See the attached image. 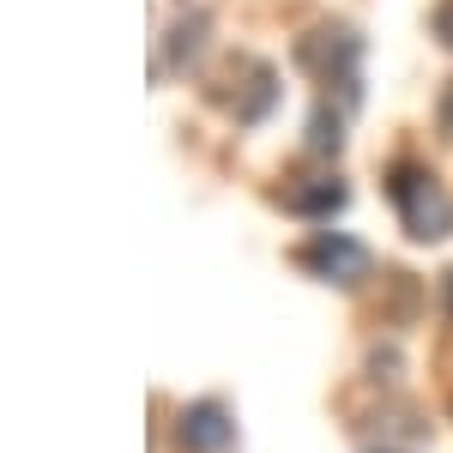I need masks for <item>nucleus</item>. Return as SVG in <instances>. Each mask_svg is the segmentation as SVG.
I'll return each mask as SVG.
<instances>
[{
	"label": "nucleus",
	"mask_w": 453,
	"mask_h": 453,
	"mask_svg": "<svg viewBox=\"0 0 453 453\" xmlns=\"http://www.w3.org/2000/svg\"><path fill=\"white\" fill-rule=\"evenodd\" d=\"M441 134H453V85H448V97H441Z\"/></svg>",
	"instance_id": "obj_8"
},
{
	"label": "nucleus",
	"mask_w": 453,
	"mask_h": 453,
	"mask_svg": "<svg viewBox=\"0 0 453 453\" xmlns=\"http://www.w3.org/2000/svg\"><path fill=\"white\" fill-rule=\"evenodd\" d=\"M309 145L314 151H339V115L326 121V109H320V115L309 121Z\"/></svg>",
	"instance_id": "obj_6"
},
{
	"label": "nucleus",
	"mask_w": 453,
	"mask_h": 453,
	"mask_svg": "<svg viewBox=\"0 0 453 453\" xmlns=\"http://www.w3.org/2000/svg\"><path fill=\"white\" fill-rule=\"evenodd\" d=\"M441 296H448V314H453V273H441Z\"/></svg>",
	"instance_id": "obj_9"
},
{
	"label": "nucleus",
	"mask_w": 453,
	"mask_h": 453,
	"mask_svg": "<svg viewBox=\"0 0 453 453\" xmlns=\"http://www.w3.org/2000/svg\"><path fill=\"white\" fill-rule=\"evenodd\" d=\"M284 206L296 211V218H333V211L345 206V181H303V188L284 194Z\"/></svg>",
	"instance_id": "obj_5"
},
{
	"label": "nucleus",
	"mask_w": 453,
	"mask_h": 453,
	"mask_svg": "<svg viewBox=\"0 0 453 453\" xmlns=\"http://www.w3.org/2000/svg\"><path fill=\"white\" fill-rule=\"evenodd\" d=\"M435 31H441V42H448V49H453V0H448V6H441V12H435Z\"/></svg>",
	"instance_id": "obj_7"
},
{
	"label": "nucleus",
	"mask_w": 453,
	"mask_h": 453,
	"mask_svg": "<svg viewBox=\"0 0 453 453\" xmlns=\"http://www.w3.org/2000/svg\"><path fill=\"white\" fill-rule=\"evenodd\" d=\"M303 61H309L326 85L339 79L350 97H357V36L350 31H314L309 42H303Z\"/></svg>",
	"instance_id": "obj_4"
},
{
	"label": "nucleus",
	"mask_w": 453,
	"mask_h": 453,
	"mask_svg": "<svg viewBox=\"0 0 453 453\" xmlns=\"http://www.w3.org/2000/svg\"><path fill=\"white\" fill-rule=\"evenodd\" d=\"M236 441V423L218 399H200V405H181L175 418V448L181 453H224Z\"/></svg>",
	"instance_id": "obj_3"
},
{
	"label": "nucleus",
	"mask_w": 453,
	"mask_h": 453,
	"mask_svg": "<svg viewBox=\"0 0 453 453\" xmlns=\"http://www.w3.org/2000/svg\"><path fill=\"white\" fill-rule=\"evenodd\" d=\"M387 194H393V206H399L405 236H418V242H441V236L453 230V194L429 170H418V164H393Z\"/></svg>",
	"instance_id": "obj_1"
},
{
	"label": "nucleus",
	"mask_w": 453,
	"mask_h": 453,
	"mask_svg": "<svg viewBox=\"0 0 453 453\" xmlns=\"http://www.w3.org/2000/svg\"><path fill=\"white\" fill-rule=\"evenodd\" d=\"M296 266H309V273H320L333 284H357V279H369V248L339 236V230H320L314 242L296 248Z\"/></svg>",
	"instance_id": "obj_2"
}]
</instances>
